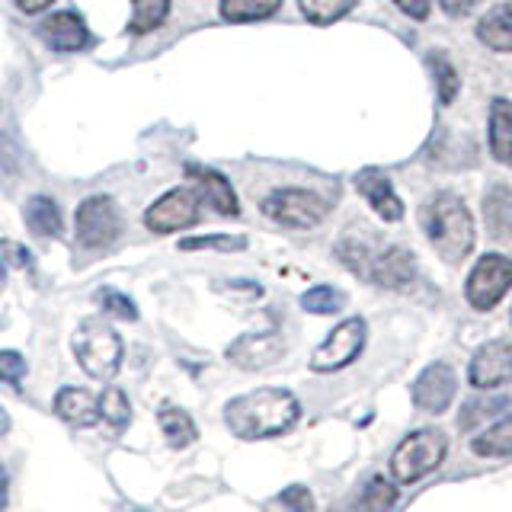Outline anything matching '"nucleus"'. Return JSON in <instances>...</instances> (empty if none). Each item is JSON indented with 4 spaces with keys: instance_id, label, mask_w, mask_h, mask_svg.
I'll return each mask as SVG.
<instances>
[{
    "instance_id": "f257e3e1",
    "label": "nucleus",
    "mask_w": 512,
    "mask_h": 512,
    "mask_svg": "<svg viewBox=\"0 0 512 512\" xmlns=\"http://www.w3.org/2000/svg\"><path fill=\"white\" fill-rule=\"evenodd\" d=\"M301 416V404L292 391L282 388H256L250 394L234 397L224 407V423L240 439H272L288 432Z\"/></svg>"
},
{
    "instance_id": "f03ea898",
    "label": "nucleus",
    "mask_w": 512,
    "mask_h": 512,
    "mask_svg": "<svg viewBox=\"0 0 512 512\" xmlns=\"http://www.w3.org/2000/svg\"><path fill=\"white\" fill-rule=\"evenodd\" d=\"M423 228L429 244L445 263L458 266L474 250V218L455 192H439L423 208Z\"/></svg>"
},
{
    "instance_id": "7ed1b4c3",
    "label": "nucleus",
    "mask_w": 512,
    "mask_h": 512,
    "mask_svg": "<svg viewBox=\"0 0 512 512\" xmlns=\"http://www.w3.org/2000/svg\"><path fill=\"white\" fill-rule=\"evenodd\" d=\"M74 356L80 362V368L96 378V381H112L116 372L122 368V340L119 333L109 324H103L100 317H87L80 320L74 330Z\"/></svg>"
},
{
    "instance_id": "20e7f679",
    "label": "nucleus",
    "mask_w": 512,
    "mask_h": 512,
    "mask_svg": "<svg viewBox=\"0 0 512 512\" xmlns=\"http://www.w3.org/2000/svg\"><path fill=\"white\" fill-rule=\"evenodd\" d=\"M448 455V439L445 432L429 426V429H416L410 436L394 448L391 455V477L397 484H416L426 474H432L445 461Z\"/></svg>"
},
{
    "instance_id": "39448f33",
    "label": "nucleus",
    "mask_w": 512,
    "mask_h": 512,
    "mask_svg": "<svg viewBox=\"0 0 512 512\" xmlns=\"http://www.w3.org/2000/svg\"><path fill=\"white\" fill-rule=\"evenodd\" d=\"M260 208L272 221L285 224V228H301V231L314 228V224H320L330 212V205L324 199L314 196L311 189H298V186L272 189Z\"/></svg>"
},
{
    "instance_id": "423d86ee",
    "label": "nucleus",
    "mask_w": 512,
    "mask_h": 512,
    "mask_svg": "<svg viewBox=\"0 0 512 512\" xmlns=\"http://www.w3.org/2000/svg\"><path fill=\"white\" fill-rule=\"evenodd\" d=\"M512 288V260L503 253H487L474 263L464 298L474 311H493L503 301V295Z\"/></svg>"
},
{
    "instance_id": "0eeeda50",
    "label": "nucleus",
    "mask_w": 512,
    "mask_h": 512,
    "mask_svg": "<svg viewBox=\"0 0 512 512\" xmlns=\"http://www.w3.org/2000/svg\"><path fill=\"white\" fill-rule=\"evenodd\" d=\"M119 231H122V218H119L116 202H112L109 196H90L77 205L74 237H77L80 247L103 250L119 237Z\"/></svg>"
},
{
    "instance_id": "6e6552de",
    "label": "nucleus",
    "mask_w": 512,
    "mask_h": 512,
    "mask_svg": "<svg viewBox=\"0 0 512 512\" xmlns=\"http://www.w3.org/2000/svg\"><path fill=\"white\" fill-rule=\"evenodd\" d=\"M365 333H368V327H365L362 317L343 320V324L336 330H330L327 340L314 349L311 368H314V372H336V368L356 362L362 346H365Z\"/></svg>"
},
{
    "instance_id": "1a4fd4ad",
    "label": "nucleus",
    "mask_w": 512,
    "mask_h": 512,
    "mask_svg": "<svg viewBox=\"0 0 512 512\" xmlns=\"http://www.w3.org/2000/svg\"><path fill=\"white\" fill-rule=\"evenodd\" d=\"M199 192L196 189H170L164 192L148 212H144V224L148 231L154 234H173V231H183L192 228L199 221Z\"/></svg>"
},
{
    "instance_id": "9d476101",
    "label": "nucleus",
    "mask_w": 512,
    "mask_h": 512,
    "mask_svg": "<svg viewBox=\"0 0 512 512\" xmlns=\"http://www.w3.org/2000/svg\"><path fill=\"white\" fill-rule=\"evenodd\" d=\"M468 381L477 391H493L512 384V340H493L480 346L471 359Z\"/></svg>"
},
{
    "instance_id": "9b49d317",
    "label": "nucleus",
    "mask_w": 512,
    "mask_h": 512,
    "mask_svg": "<svg viewBox=\"0 0 512 512\" xmlns=\"http://www.w3.org/2000/svg\"><path fill=\"white\" fill-rule=\"evenodd\" d=\"M455 391H458V378L452 372V365L432 362L413 381V404L423 413H442L455 400Z\"/></svg>"
},
{
    "instance_id": "f8f14e48",
    "label": "nucleus",
    "mask_w": 512,
    "mask_h": 512,
    "mask_svg": "<svg viewBox=\"0 0 512 512\" xmlns=\"http://www.w3.org/2000/svg\"><path fill=\"white\" fill-rule=\"evenodd\" d=\"M282 356H285V340L279 333H244L228 346V359L237 368H247V372L276 365Z\"/></svg>"
},
{
    "instance_id": "ddd939ff",
    "label": "nucleus",
    "mask_w": 512,
    "mask_h": 512,
    "mask_svg": "<svg viewBox=\"0 0 512 512\" xmlns=\"http://www.w3.org/2000/svg\"><path fill=\"white\" fill-rule=\"evenodd\" d=\"M39 39L48 48H52V52L71 55V52H80V48H87L90 29H87L84 16H80V13H74V10H58V13L48 16V20L39 23Z\"/></svg>"
},
{
    "instance_id": "4468645a",
    "label": "nucleus",
    "mask_w": 512,
    "mask_h": 512,
    "mask_svg": "<svg viewBox=\"0 0 512 512\" xmlns=\"http://www.w3.org/2000/svg\"><path fill=\"white\" fill-rule=\"evenodd\" d=\"M186 176L192 180V189L199 192V199L205 205H212L218 215L224 218H234L240 215V205H237V192L231 189V183L224 180L218 170H208V167H199V164H189L186 167Z\"/></svg>"
},
{
    "instance_id": "2eb2a0df",
    "label": "nucleus",
    "mask_w": 512,
    "mask_h": 512,
    "mask_svg": "<svg viewBox=\"0 0 512 512\" xmlns=\"http://www.w3.org/2000/svg\"><path fill=\"white\" fill-rule=\"evenodd\" d=\"M368 282L381 288H407L416 279V260L407 247H388L375 253L372 266H368Z\"/></svg>"
},
{
    "instance_id": "dca6fc26",
    "label": "nucleus",
    "mask_w": 512,
    "mask_h": 512,
    "mask_svg": "<svg viewBox=\"0 0 512 512\" xmlns=\"http://www.w3.org/2000/svg\"><path fill=\"white\" fill-rule=\"evenodd\" d=\"M356 189L368 199V205L375 208V212L384 218V221H400L404 218V202L397 199V192L391 186V180L384 176L378 167H365L359 170L356 176Z\"/></svg>"
},
{
    "instance_id": "f3484780",
    "label": "nucleus",
    "mask_w": 512,
    "mask_h": 512,
    "mask_svg": "<svg viewBox=\"0 0 512 512\" xmlns=\"http://www.w3.org/2000/svg\"><path fill=\"white\" fill-rule=\"evenodd\" d=\"M55 413L68 426H80V429L96 426V423H100V416H103L100 400H96L84 388H61L55 394Z\"/></svg>"
},
{
    "instance_id": "a211bd4d",
    "label": "nucleus",
    "mask_w": 512,
    "mask_h": 512,
    "mask_svg": "<svg viewBox=\"0 0 512 512\" xmlns=\"http://www.w3.org/2000/svg\"><path fill=\"white\" fill-rule=\"evenodd\" d=\"M484 224L493 240H512V189L506 183L484 192Z\"/></svg>"
},
{
    "instance_id": "6ab92c4d",
    "label": "nucleus",
    "mask_w": 512,
    "mask_h": 512,
    "mask_svg": "<svg viewBox=\"0 0 512 512\" xmlns=\"http://www.w3.org/2000/svg\"><path fill=\"white\" fill-rule=\"evenodd\" d=\"M477 39L490 52H512V4H500L477 23Z\"/></svg>"
},
{
    "instance_id": "aec40b11",
    "label": "nucleus",
    "mask_w": 512,
    "mask_h": 512,
    "mask_svg": "<svg viewBox=\"0 0 512 512\" xmlns=\"http://www.w3.org/2000/svg\"><path fill=\"white\" fill-rule=\"evenodd\" d=\"M490 151L493 160L512 164V103L503 96L490 103Z\"/></svg>"
},
{
    "instance_id": "412c9836",
    "label": "nucleus",
    "mask_w": 512,
    "mask_h": 512,
    "mask_svg": "<svg viewBox=\"0 0 512 512\" xmlns=\"http://www.w3.org/2000/svg\"><path fill=\"white\" fill-rule=\"evenodd\" d=\"M23 221L26 228L36 237H58L61 234V212L58 202L48 196H32L23 208Z\"/></svg>"
},
{
    "instance_id": "4be33fe9",
    "label": "nucleus",
    "mask_w": 512,
    "mask_h": 512,
    "mask_svg": "<svg viewBox=\"0 0 512 512\" xmlns=\"http://www.w3.org/2000/svg\"><path fill=\"white\" fill-rule=\"evenodd\" d=\"M471 448L480 458H512V413L500 416V423L474 436Z\"/></svg>"
},
{
    "instance_id": "5701e85b",
    "label": "nucleus",
    "mask_w": 512,
    "mask_h": 512,
    "mask_svg": "<svg viewBox=\"0 0 512 512\" xmlns=\"http://www.w3.org/2000/svg\"><path fill=\"white\" fill-rule=\"evenodd\" d=\"M506 413H512V400L509 397H480V400H471V404L461 407L458 429L471 432L484 420H500V416H506Z\"/></svg>"
},
{
    "instance_id": "b1692460",
    "label": "nucleus",
    "mask_w": 512,
    "mask_h": 512,
    "mask_svg": "<svg viewBox=\"0 0 512 512\" xmlns=\"http://www.w3.org/2000/svg\"><path fill=\"white\" fill-rule=\"evenodd\" d=\"M157 423H160V432H164L173 448H186L199 436V429H196V423H192V416L186 410L164 407L157 413Z\"/></svg>"
},
{
    "instance_id": "393cba45",
    "label": "nucleus",
    "mask_w": 512,
    "mask_h": 512,
    "mask_svg": "<svg viewBox=\"0 0 512 512\" xmlns=\"http://www.w3.org/2000/svg\"><path fill=\"white\" fill-rule=\"evenodd\" d=\"M426 68L432 74V80H436V93H439V103L448 106V103H455V96L461 90V77L455 71V64L448 61L442 52H429L426 55Z\"/></svg>"
},
{
    "instance_id": "a878e982",
    "label": "nucleus",
    "mask_w": 512,
    "mask_h": 512,
    "mask_svg": "<svg viewBox=\"0 0 512 512\" xmlns=\"http://www.w3.org/2000/svg\"><path fill=\"white\" fill-rule=\"evenodd\" d=\"M282 7V0H221V16L228 23H253L266 20Z\"/></svg>"
},
{
    "instance_id": "bb28decb",
    "label": "nucleus",
    "mask_w": 512,
    "mask_h": 512,
    "mask_svg": "<svg viewBox=\"0 0 512 512\" xmlns=\"http://www.w3.org/2000/svg\"><path fill=\"white\" fill-rule=\"evenodd\" d=\"M170 13V0H132V20H128V32L144 36V32H154L160 23L167 20Z\"/></svg>"
},
{
    "instance_id": "cd10ccee",
    "label": "nucleus",
    "mask_w": 512,
    "mask_h": 512,
    "mask_svg": "<svg viewBox=\"0 0 512 512\" xmlns=\"http://www.w3.org/2000/svg\"><path fill=\"white\" fill-rule=\"evenodd\" d=\"M356 4L359 0H298L301 13L308 16L314 26H333L336 20H343V16Z\"/></svg>"
},
{
    "instance_id": "c85d7f7f",
    "label": "nucleus",
    "mask_w": 512,
    "mask_h": 512,
    "mask_svg": "<svg viewBox=\"0 0 512 512\" xmlns=\"http://www.w3.org/2000/svg\"><path fill=\"white\" fill-rule=\"evenodd\" d=\"M346 304V295L333 285H314L311 292L301 295V308L311 314H333Z\"/></svg>"
},
{
    "instance_id": "c756f323",
    "label": "nucleus",
    "mask_w": 512,
    "mask_h": 512,
    "mask_svg": "<svg viewBox=\"0 0 512 512\" xmlns=\"http://www.w3.org/2000/svg\"><path fill=\"white\" fill-rule=\"evenodd\" d=\"M100 410H103V420L109 423V429H125L128 420H132V407H128V397L119 388H106V394L100 397Z\"/></svg>"
},
{
    "instance_id": "7c9ffc66",
    "label": "nucleus",
    "mask_w": 512,
    "mask_h": 512,
    "mask_svg": "<svg viewBox=\"0 0 512 512\" xmlns=\"http://www.w3.org/2000/svg\"><path fill=\"white\" fill-rule=\"evenodd\" d=\"M397 503V490L388 484V480H381L375 477L372 484H368L359 496V509H368V512H384V509H391Z\"/></svg>"
},
{
    "instance_id": "2f4dec72",
    "label": "nucleus",
    "mask_w": 512,
    "mask_h": 512,
    "mask_svg": "<svg viewBox=\"0 0 512 512\" xmlns=\"http://www.w3.org/2000/svg\"><path fill=\"white\" fill-rule=\"evenodd\" d=\"M96 304H103V311L119 317V320H138L135 301L122 292H116V288H100V292H96Z\"/></svg>"
},
{
    "instance_id": "473e14b6",
    "label": "nucleus",
    "mask_w": 512,
    "mask_h": 512,
    "mask_svg": "<svg viewBox=\"0 0 512 512\" xmlns=\"http://www.w3.org/2000/svg\"><path fill=\"white\" fill-rule=\"evenodd\" d=\"M26 372H29V365H26V359L20 356V352H16V349L0 352V381L10 384V388H20V381L26 378Z\"/></svg>"
},
{
    "instance_id": "72a5a7b5",
    "label": "nucleus",
    "mask_w": 512,
    "mask_h": 512,
    "mask_svg": "<svg viewBox=\"0 0 512 512\" xmlns=\"http://www.w3.org/2000/svg\"><path fill=\"white\" fill-rule=\"evenodd\" d=\"M244 250L247 240L244 237H228V234H215V237H186L180 240V250Z\"/></svg>"
},
{
    "instance_id": "f704fd0d",
    "label": "nucleus",
    "mask_w": 512,
    "mask_h": 512,
    "mask_svg": "<svg viewBox=\"0 0 512 512\" xmlns=\"http://www.w3.org/2000/svg\"><path fill=\"white\" fill-rule=\"evenodd\" d=\"M0 263L13 266V269H29L32 272V253L23 244H13V240H4L0 244Z\"/></svg>"
},
{
    "instance_id": "c9c22d12",
    "label": "nucleus",
    "mask_w": 512,
    "mask_h": 512,
    "mask_svg": "<svg viewBox=\"0 0 512 512\" xmlns=\"http://www.w3.org/2000/svg\"><path fill=\"white\" fill-rule=\"evenodd\" d=\"M279 503L288 506V509L311 512V509H314V496L308 493V487H288L285 493H279Z\"/></svg>"
},
{
    "instance_id": "e433bc0d",
    "label": "nucleus",
    "mask_w": 512,
    "mask_h": 512,
    "mask_svg": "<svg viewBox=\"0 0 512 512\" xmlns=\"http://www.w3.org/2000/svg\"><path fill=\"white\" fill-rule=\"evenodd\" d=\"M394 4L404 10L410 20H426L429 16V0H394Z\"/></svg>"
},
{
    "instance_id": "4c0bfd02",
    "label": "nucleus",
    "mask_w": 512,
    "mask_h": 512,
    "mask_svg": "<svg viewBox=\"0 0 512 512\" xmlns=\"http://www.w3.org/2000/svg\"><path fill=\"white\" fill-rule=\"evenodd\" d=\"M439 4L448 16H468L480 0H439Z\"/></svg>"
},
{
    "instance_id": "58836bf2",
    "label": "nucleus",
    "mask_w": 512,
    "mask_h": 512,
    "mask_svg": "<svg viewBox=\"0 0 512 512\" xmlns=\"http://www.w3.org/2000/svg\"><path fill=\"white\" fill-rule=\"evenodd\" d=\"M16 7H20L23 13H29V16H36V13L52 7V0H16Z\"/></svg>"
},
{
    "instance_id": "ea45409f",
    "label": "nucleus",
    "mask_w": 512,
    "mask_h": 512,
    "mask_svg": "<svg viewBox=\"0 0 512 512\" xmlns=\"http://www.w3.org/2000/svg\"><path fill=\"white\" fill-rule=\"evenodd\" d=\"M7 484H10V480H7V468L0 464V509H4L7 500H10V496H7Z\"/></svg>"
},
{
    "instance_id": "a19ab883",
    "label": "nucleus",
    "mask_w": 512,
    "mask_h": 512,
    "mask_svg": "<svg viewBox=\"0 0 512 512\" xmlns=\"http://www.w3.org/2000/svg\"><path fill=\"white\" fill-rule=\"evenodd\" d=\"M7 432H10V416L4 407H0V436H7Z\"/></svg>"
}]
</instances>
